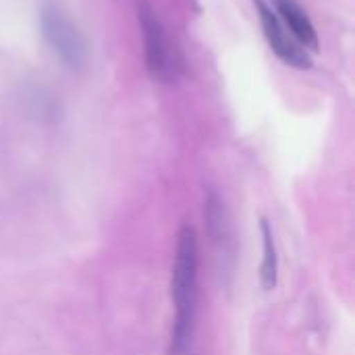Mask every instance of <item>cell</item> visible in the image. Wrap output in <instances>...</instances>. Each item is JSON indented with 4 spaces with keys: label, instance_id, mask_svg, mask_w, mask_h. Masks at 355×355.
<instances>
[{
    "label": "cell",
    "instance_id": "cell-1",
    "mask_svg": "<svg viewBox=\"0 0 355 355\" xmlns=\"http://www.w3.org/2000/svg\"><path fill=\"white\" fill-rule=\"evenodd\" d=\"M198 268H200L198 235L189 225H185L179 231L177 256H175V266H173L175 327H173V337H171V355H193Z\"/></svg>",
    "mask_w": 355,
    "mask_h": 355
},
{
    "label": "cell",
    "instance_id": "cell-2",
    "mask_svg": "<svg viewBox=\"0 0 355 355\" xmlns=\"http://www.w3.org/2000/svg\"><path fill=\"white\" fill-rule=\"evenodd\" d=\"M137 10V23L144 37V54H146V67L148 73L158 81H173L179 75V58L175 48L171 46V40L166 35V29L150 4V0H135Z\"/></svg>",
    "mask_w": 355,
    "mask_h": 355
},
{
    "label": "cell",
    "instance_id": "cell-3",
    "mask_svg": "<svg viewBox=\"0 0 355 355\" xmlns=\"http://www.w3.org/2000/svg\"><path fill=\"white\" fill-rule=\"evenodd\" d=\"M40 25L52 52L69 69H81L85 64V58H87L85 40L60 4L50 2V0L44 2L40 10Z\"/></svg>",
    "mask_w": 355,
    "mask_h": 355
},
{
    "label": "cell",
    "instance_id": "cell-4",
    "mask_svg": "<svg viewBox=\"0 0 355 355\" xmlns=\"http://www.w3.org/2000/svg\"><path fill=\"white\" fill-rule=\"evenodd\" d=\"M258 8V17L266 35V42L270 50L289 67L293 69H310L312 67V54L287 31V27L279 21L275 10L264 0H254Z\"/></svg>",
    "mask_w": 355,
    "mask_h": 355
},
{
    "label": "cell",
    "instance_id": "cell-5",
    "mask_svg": "<svg viewBox=\"0 0 355 355\" xmlns=\"http://www.w3.org/2000/svg\"><path fill=\"white\" fill-rule=\"evenodd\" d=\"M275 6V15L279 17V21L287 27V31L310 52L318 50V31L312 23V19L308 17V12L302 8V4L297 0H272Z\"/></svg>",
    "mask_w": 355,
    "mask_h": 355
},
{
    "label": "cell",
    "instance_id": "cell-6",
    "mask_svg": "<svg viewBox=\"0 0 355 355\" xmlns=\"http://www.w3.org/2000/svg\"><path fill=\"white\" fill-rule=\"evenodd\" d=\"M206 225H208V235L212 243L218 248L220 258H231V229L225 216V206L214 193H210L206 202Z\"/></svg>",
    "mask_w": 355,
    "mask_h": 355
},
{
    "label": "cell",
    "instance_id": "cell-7",
    "mask_svg": "<svg viewBox=\"0 0 355 355\" xmlns=\"http://www.w3.org/2000/svg\"><path fill=\"white\" fill-rule=\"evenodd\" d=\"M262 229V239H264V258L260 266V283L266 291L277 287V277H279V258H277V248H275V237L270 231V225L266 218L260 220Z\"/></svg>",
    "mask_w": 355,
    "mask_h": 355
}]
</instances>
